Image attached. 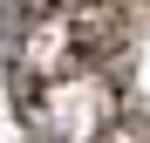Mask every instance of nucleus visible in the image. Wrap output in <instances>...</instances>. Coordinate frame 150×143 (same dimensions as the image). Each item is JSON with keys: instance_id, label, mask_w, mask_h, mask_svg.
Masks as SVG:
<instances>
[{"instance_id": "nucleus-1", "label": "nucleus", "mask_w": 150, "mask_h": 143, "mask_svg": "<svg viewBox=\"0 0 150 143\" xmlns=\"http://www.w3.org/2000/svg\"><path fill=\"white\" fill-rule=\"evenodd\" d=\"M14 102L34 143H150V0H34Z\"/></svg>"}]
</instances>
